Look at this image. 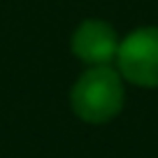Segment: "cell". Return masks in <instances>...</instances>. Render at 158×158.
Returning a JSON list of instances; mask_svg holds the SVG:
<instances>
[{
    "label": "cell",
    "instance_id": "6da1fadb",
    "mask_svg": "<svg viewBox=\"0 0 158 158\" xmlns=\"http://www.w3.org/2000/svg\"><path fill=\"white\" fill-rule=\"evenodd\" d=\"M123 89L121 79L107 65L89 70L72 89V107L89 123H105L121 112Z\"/></svg>",
    "mask_w": 158,
    "mask_h": 158
},
{
    "label": "cell",
    "instance_id": "7a4b0ae2",
    "mask_svg": "<svg viewBox=\"0 0 158 158\" xmlns=\"http://www.w3.org/2000/svg\"><path fill=\"white\" fill-rule=\"evenodd\" d=\"M118 68L137 86H158V28H142L126 37L116 51Z\"/></svg>",
    "mask_w": 158,
    "mask_h": 158
},
{
    "label": "cell",
    "instance_id": "3957f363",
    "mask_svg": "<svg viewBox=\"0 0 158 158\" xmlns=\"http://www.w3.org/2000/svg\"><path fill=\"white\" fill-rule=\"evenodd\" d=\"M72 49L86 63L105 65L116 56L118 42H116V35H114L112 26L102 23V21H86L74 33Z\"/></svg>",
    "mask_w": 158,
    "mask_h": 158
}]
</instances>
